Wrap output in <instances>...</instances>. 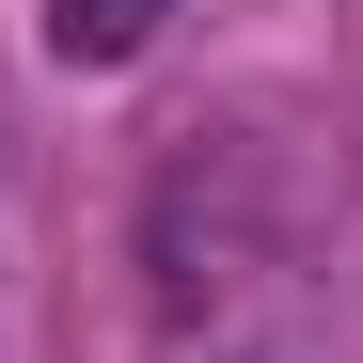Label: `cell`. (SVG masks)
<instances>
[{
  "mask_svg": "<svg viewBox=\"0 0 363 363\" xmlns=\"http://www.w3.org/2000/svg\"><path fill=\"white\" fill-rule=\"evenodd\" d=\"M158 16L174 0H48V48H64V64H143Z\"/></svg>",
  "mask_w": 363,
  "mask_h": 363,
  "instance_id": "6da1fadb",
  "label": "cell"
}]
</instances>
